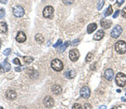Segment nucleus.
Instances as JSON below:
<instances>
[{"label": "nucleus", "mask_w": 126, "mask_h": 109, "mask_svg": "<svg viewBox=\"0 0 126 109\" xmlns=\"http://www.w3.org/2000/svg\"><path fill=\"white\" fill-rule=\"evenodd\" d=\"M114 47H115V50H116L118 53L121 54V55L126 53V43L124 42V40H119V41H118V42L115 44Z\"/></svg>", "instance_id": "1"}, {"label": "nucleus", "mask_w": 126, "mask_h": 109, "mask_svg": "<svg viewBox=\"0 0 126 109\" xmlns=\"http://www.w3.org/2000/svg\"><path fill=\"white\" fill-rule=\"evenodd\" d=\"M115 81H116V83L118 86H124L126 84V76L124 73H118L116 76V78H115Z\"/></svg>", "instance_id": "2"}, {"label": "nucleus", "mask_w": 126, "mask_h": 109, "mask_svg": "<svg viewBox=\"0 0 126 109\" xmlns=\"http://www.w3.org/2000/svg\"><path fill=\"white\" fill-rule=\"evenodd\" d=\"M50 65H51L52 69H54L55 71H61L63 70V63L59 59L53 60V61H51Z\"/></svg>", "instance_id": "3"}, {"label": "nucleus", "mask_w": 126, "mask_h": 109, "mask_svg": "<svg viewBox=\"0 0 126 109\" xmlns=\"http://www.w3.org/2000/svg\"><path fill=\"white\" fill-rule=\"evenodd\" d=\"M54 15V8L52 6H46L43 10V16L46 19H52Z\"/></svg>", "instance_id": "4"}, {"label": "nucleus", "mask_w": 126, "mask_h": 109, "mask_svg": "<svg viewBox=\"0 0 126 109\" xmlns=\"http://www.w3.org/2000/svg\"><path fill=\"white\" fill-rule=\"evenodd\" d=\"M13 15L17 18L23 17V16L25 15V9L19 5L15 6V7L13 8Z\"/></svg>", "instance_id": "5"}, {"label": "nucleus", "mask_w": 126, "mask_h": 109, "mask_svg": "<svg viewBox=\"0 0 126 109\" xmlns=\"http://www.w3.org/2000/svg\"><path fill=\"white\" fill-rule=\"evenodd\" d=\"M122 32H123L122 27L120 25H116L113 29V30L111 31V36L113 37V39H118L121 35Z\"/></svg>", "instance_id": "6"}, {"label": "nucleus", "mask_w": 126, "mask_h": 109, "mask_svg": "<svg viewBox=\"0 0 126 109\" xmlns=\"http://www.w3.org/2000/svg\"><path fill=\"white\" fill-rule=\"evenodd\" d=\"M79 56H80V53H79L78 50H76V49L71 50L69 53V58L71 61H76L78 60Z\"/></svg>", "instance_id": "7"}, {"label": "nucleus", "mask_w": 126, "mask_h": 109, "mask_svg": "<svg viewBox=\"0 0 126 109\" xmlns=\"http://www.w3.org/2000/svg\"><path fill=\"white\" fill-rule=\"evenodd\" d=\"M90 93H91V92H90V89L88 86H83L80 91L81 97H83L84 99H88V98H89Z\"/></svg>", "instance_id": "8"}, {"label": "nucleus", "mask_w": 126, "mask_h": 109, "mask_svg": "<svg viewBox=\"0 0 126 109\" xmlns=\"http://www.w3.org/2000/svg\"><path fill=\"white\" fill-rule=\"evenodd\" d=\"M54 99L51 97L48 96L46 97V98H45L44 100V104L45 106H46V107H48V108H50V107H52L54 106Z\"/></svg>", "instance_id": "9"}, {"label": "nucleus", "mask_w": 126, "mask_h": 109, "mask_svg": "<svg viewBox=\"0 0 126 109\" xmlns=\"http://www.w3.org/2000/svg\"><path fill=\"white\" fill-rule=\"evenodd\" d=\"M113 76H114V73H113V71L112 69H107L104 72V77L106 78V80H108L109 81H111L113 79Z\"/></svg>", "instance_id": "10"}, {"label": "nucleus", "mask_w": 126, "mask_h": 109, "mask_svg": "<svg viewBox=\"0 0 126 109\" xmlns=\"http://www.w3.org/2000/svg\"><path fill=\"white\" fill-rule=\"evenodd\" d=\"M16 40L19 43H23L26 40V35L23 31H19L16 36Z\"/></svg>", "instance_id": "11"}, {"label": "nucleus", "mask_w": 126, "mask_h": 109, "mask_svg": "<svg viewBox=\"0 0 126 109\" xmlns=\"http://www.w3.org/2000/svg\"><path fill=\"white\" fill-rule=\"evenodd\" d=\"M112 21L109 19H102L101 20V26L103 29H109L112 26Z\"/></svg>", "instance_id": "12"}, {"label": "nucleus", "mask_w": 126, "mask_h": 109, "mask_svg": "<svg viewBox=\"0 0 126 109\" xmlns=\"http://www.w3.org/2000/svg\"><path fill=\"white\" fill-rule=\"evenodd\" d=\"M6 97H7V98H8V100H13L17 97V93H16V92H14V91L9 90L6 93Z\"/></svg>", "instance_id": "13"}, {"label": "nucleus", "mask_w": 126, "mask_h": 109, "mask_svg": "<svg viewBox=\"0 0 126 109\" xmlns=\"http://www.w3.org/2000/svg\"><path fill=\"white\" fill-rule=\"evenodd\" d=\"M103 36H104V31H103V29H100V30H98L95 35H94L93 40H100L103 38Z\"/></svg>", "instance_id": "14"}, {"label": "nucleus", "mask_w": 126, "mask_h": 109, "mask_svg": "<svg viewBox=\"0 0 126 109\" xmlns=\"http://www.w3.org/2000/svg\"><path fill=\"white\" fill-rule=\"evenodd\" d=\"M96 29H97V24H96L95 23L90 24L88 26L87 32H88V34H92V33H93Z\"/></svg>", "instance_id": "15"}, {"label": "nucleus", "mask_w": 126, "mask_h": 109, "mask_svg": "<svg viewBox=\"0 0 126 109\" xmlns=\"http://www.w3.org/2000/svg\"><path fill=\"white\" fill-rule=\"evenodd\" d=\"M51 90H52V92H53L54 94H55V95H60V94L61 93V92H62L61 87L60 86H58V85H54V86H52Z\"/></svg>", "instance_id": "16"}, {"label": "nucleus", "mask_w": 126, "mask_h": 109, "mask_svg": "<svg viewBox=\"0 0 126 109\" xmlns=\"http://www.w3.org/2000/svg\"><path fill=\"white\" fill-rule=\"evenodd\" d=\"M7 30H8V26H7L6 23L1 22V23H0V33L4 34V33L7 32Z\"/></svg>", "instance_id": "17"}, {"label": "nucleus", "mask_w": 126, "mask_h": 109, "mask_svg": "<svg viewBox=\"0 0 126 109\" xmlns=\"http://www.w3.org/2000/svg\"><path fill=\"white\" fill-rule=\"evenodd\" d=\"M35 40H36V42L39 43V44H42V43L44 42V37H43V35H41V34H37L36 35H35Z\"/></svg>", "instance_id": "18"}, {"label": "nucleus", "mask_w": 126, "mask_h": 109, "mask_svg": "<svg viewBox=\"0 0 126 109\" xmlns=\"http://www.w3.org/2000/svg\"><path fill=\"white\" fill-rule=\"evenodd\" d=\"M65 76L67 77V78H70V79H71V78H74L75 77H76V71H70L69 72H67L65 74Z\"/></svg>", "instance_id": "19"}, {"label": "nucleus", "mask_w": 126, "mask_h": 109, "mask_svg": "<svg viewBox=\"0 0 126 109\" xmlns=\"http://www.w3.org/2000/svg\"><path fill=\"white\" fill-rule=\"evenodd\" d=\"M113 13V8H112V6L109 5V7H108V8L106 9V11L104 12V16L105 17H107V16H109L111 15Z\"/></svg>", "instance_id": "20"}, {"label": "nucleus", "mask_w": 126, "mask_h": 109, "mask_svg": "<svg viewBox=\"0 0 126 109\" xmlns=\"http://www.w3.org/2000/svg\"><path fill=\"white\" fill-rule=\"evenodd\" d=\"M33 61H34V58L30 57V56H25L24 57V61H25V63L27 64V65L30 64Z\"/></svg>", "instance_id": "21"}, {"label": "nucleus", "mask_w": 126, "mask_h": 109, "mask_svg": "<svg viewBox=\"0 0 126 109\" xmlns=\"http://www.w3.org/2000/svg\"><path fill=\"white\" fill-rule=\"evenodd\" d=\"M69 45V41H67L66 43H64V44L61 45V47H60V51L61 52H64L66 50V49L68 47Z\"/></svg>", "instance_id": "22"}, {"label": "nucleus", "mask_w": 126, "mask_h": 109, "mask_svg": "<svg viewBox=\"0 0 126 109\" xmlns=\"http://www.w3.org/2000/svg\"><path fill=\"white\" fill-rule=\"evenodd\" d=\"M3 65H4V69L6 72H8V71H10V65L7 62V61H4V63H3Z\"/></svg>", "instance_id": "23"}, {"label": "nucleus", "mask_w": 126, "mask_h": 109, "mask_svg": "<svg viewBox=\"0 0 126 109\" xmlns=\"http://www.w3.org/2000/svg\"><path fill=\"white\" fill-rule=\"evenodd\" d=\"M92 59H93V55L92 53H88L86 56V62H90Z\"/></svg>", "instance_id": "24"}, {"label": "nucleus", "mask_w": 126, "mask_h": 109, "mask_svg": "<svg viewBox=\"0 0 126 109\" xmlns=\"http://www.w3.org/2000/svg\"><path fill=\"white\" fill-rule=\"evenodd\" d=\"M104 2H105L104 0H100L99 3L97 4V10H101L103 8V5H104Z\"/></svg>", "instance_id": "25"}, {"label": "nucleus", "mask_w": 126, "mask_h": 109, "mask_svg": "<svg viewBox=\"0 0 126 109\" xmlns=\"http://www.w3.org/2000/svg\"><path fill=\"white\" fill-rule=\"evenodd\" d=\"M61 44H62V40H57V42H56L55 44H54L53 47H54V48H57L58 46H61Z\"/></svg>", "instance_id": "26"}, {"label": "nucleus", "mask_w": 126, "mask_h": 109, "mask_svg": "<svg viewBox=\"0 0 126 109\" xmlns=\"http://www.w3.org/2000/svg\"><path fill=\"white\" fill-rule=\"evenodd\" d=\"M10 52H11V49H10V48L6 49V50L4 51V56H9Z\"/></svg>", "instance_id": "27"}, {"label": "nucleus", "mask_w": 126, "mask_h": 109, "mask_svg": "<svg viewBox=\"0 0 126 109\" xmlns=\"http://www.w3.org/2000/svg\"><path fill=\"white\" fill-rule=\"evenodd\" d=\"M73 1L74 0H63V3L67 5H71V4H73Z\"/></svg>", "instance_id": "28"}, {"label": "nucleus", "mask_w": 126, "mask_h": 109, "mask_svg": "<svg viewBox=\"0 0 126 109\" xmlns=\"http://www.w3.org/2000/svg\"><path fill=\"white\" fill-rule=\"evenodd\" d=\"M13 62L14 64H16V65H19V66H21V63H20V61H19V59H17V58H15V59H13Z\"/></svg>", "instance_id": "29"}, {"label": "nucleus", "mask_w": 126, "mask_h": 109, "mask_svg": "<svg viewBox=\"0 0 126 109\" xmlns=\"http://www.w3.org/2000/svg\"><path fill=\"white\" fill-rule=\"evenodd\" d=\"M4 15H5V11H4V9H0V19H2V18L4 17Z\"/></svg>", "instance_id": "30"}, {"label": "nucleus", "mask_w": 126, "mask_h": 109, "mask_svg": "<svg viewBox=\"0 0 126 109\" xmlns=\"http://www.w3.org/2000/svg\"><path fill=\"white\" fill-rule=\"evenodd\" d=\"M79 42H80V40H73L72 42H71V44H72L73 46H76L77 44H79Z\"/></svg>", "instance_id": "31"}, {"label": "nucleus", "mask_w": 126, "mask_h": 109, "mask_svg": "<svg viewBox=\"0 0 126 109\" xmlns=\"http://www.w3.org/2000/svg\"><path fill=\"white\" fill-rule=\"evenodd\" d=\"M72 108H73V109H80V108H82V107H81L80 104H78V103H75L74 105H73Z\"/></svg>", "instance_id": "32"}, {"label": "nucleus", "mask_w": 126, "mask_h": 109, "mask_svg": "<svg viewBox=\"0 0 126 109\" xmlns=\"http://www.w3.org/2000/svg\"><path fill=\"white\" fill-rule=\"evenodd\" d=\"M121 13V12L119 11V10H117V11L115 12L114 13H113V19H116V18L118 17V15H119V13Z\"/></svg>", "instance_id": "33"}, {"label": "nucleus", "mask_w": 126, "mask_h": 109, "mask_svg": "<svg viewBox=\"0 0 126 109\" xmlns=\"http://www.w3.org/2000/svg\"><path fill=\"white\" fill-rule=\"evenodd\" d=\"M121 14L124 18H126V8H123V10L121 11Z\"/></svg>", "instance_id": "34"}, {"label": "nucleus", "mask_w": 126, "mask_h": 109, "mask_svg": "<svg viewBox=\"0 0 126 109\" xmlns=\"http://www.w3.org/2000/svg\"><path fill=\"white\" fill-rule=\"evenodd\" d=\"M124 3V0H117V4L118 6H121Z\"/></svg>", "instance_id": "35"}, {"label": "nucleus", "mask_w": 126, "mask_h": 109, "mask_svg": "<svg viewBox=\"0 0 126 109\" xmlns=\"http://www.w3.org/2000/svg\"><path fill=\"white\" fill-rule=\"evenodd\" d=\"M84 107H85V108H92L91 105H90V104H88V103L85 104V105H84Z\"/></svg>", "instance_id": "36"}, {"label": "nucleus", "mask_w": 126, "mask_h": 109, "mask_svg": "<svg viewBox=\"0 0 126 109\" xmlns=\"http://www.w3.org/2000/svg\"><path fill=\"white\" fill-rule=\"evenodd\" d=\"M4 69L3 68L1 65H0V74H2V73H4Z\"/></svg>", "instance_id": "37"}, {"label": "nucleus", "mask_w": 126, "mask_h": 109, "mask_svg": "<svg viewBox=\"0 0 126 109\" xmlns=\"http://www.w3.org/2000/svg\"><path fill=\"white\" fill-rule=\"evenodd\" d=\"M15 71H21V68H20V67H16V68H15Z\"/></svg>", "instance_id": "38"}, {"label": "nucleus", "mask_w": 126, "mask_h": 109, "mask_svg": "<svg viewBox=\"0 0 126 109\" xmlns=\"http://www.w3.org/2000/svg\"><path fill=\"white\" fill-rule=\"evenodd\" d=\"M1 3H2V4H6V3H7V0H1Z\"/></svg>", "instance_id": "39"}, {"label": "nucleus", "mask_w": 126, "mask_h": 109, "mask_svg": "<svg viewBox=\"0 0 126 109\" xmlns=\"http://www.w3.org/2000/svg\"><path fill=\"white\" fill-rule=\"evenodd\" d=\"M0 48H1V42H0Z\"/></svg>", "instance_id": "40"}, {"label": "nucleus", "mask_w": 126, "mask_h": 109, "mask_svg": "<svg viewBox=\"0 0 126 109\" xmlns=\"http://www.w3.org/2000/svg\"><path fill=\"white\" fill-rule=\"evenodd\" d=\"M111 1H113V0H111Z\"/></svg>", "instance_id": "41"}]
</instances>
